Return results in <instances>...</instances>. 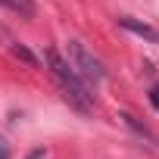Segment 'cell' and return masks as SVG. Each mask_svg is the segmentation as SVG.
I'll list each match as a JSON object with an SVG mask.
<instances>
[{"instance_id": "1", "label": "cell", "mask_w": 159, "mask_h": 159, "mask_svg": "<svg viewBox=\"0 0 159 159\" xmlns=\"http://www.w3.org/2000/svg\"><path fill=\"white\" fill-rule=\"evenodd\" d=\"M47 62H50V72H53V78H56V84L62 88L66 100H69L78 112H91V109H94L91 88L81 81V75L72 69V62H66L56 50H47Z\"/></svg>"}, {"instance_id": "4", "label": "cell", "mask_w": 159, "mask_h": 159, "mask_svg": "<svg viewBox=\"0 0 159 159\" xmlns=\"http://www.w3.org/2000/svg\"><path fill=\"white\" fill-rule=\"evenodd\" d=\"M13 56H19V59H25L28 66H38V59L31 56V50H28V47H22V44H16V47H13Z\"/></svg>"}, {"instance_id": "5", "label": "cell", "mask_w": 159, "mask_h": 159, "mask_svg": "<svg viewBox=\"0 0 159 159\" xmlns=\"http://www.w3.org/2000/svg\"><path fill=\"white\" fill-rule=\"evenodd\" d=\"M150 103H153V109H159V88L150 91Z\"/></svg>"}, {"instance_id": "6", "label": "cell", "mask_w": 159, "mask_h": 159, "mask_svg": "<svg viewBox=\"0 0 159 159\" xmlns=\"http://www.w3.org/2000/svg\"><path fill=\"white\" fill-rule=\"evenodd\" d=\"M0 159H10V147L3 143V137H0Z\"/></svg>"}, {"instance_id": "3", "label": "cell", "mask_w": 159, "mask_h": 159, "mask_svg": "<svg viewBox=\"0 0 159 159\" xmlns=\"http://www.w3.org/2000/svg\"><path fill=\"white\" fill-rule=\"evenodd\" d=\"M119 25H122L125 31H131V34H137V38L150 41V44H159V31H156V28H150L147 22H137V19H131V16H119Z\"/></svg>"}, {"instance_id": "2", "label": "cell", "mask_w": 159, "mask_h": 159, "mask_svg": "<svg viewBox=\"0 0 159 159\" xmlns=\"http://www.w3.org/2000/svg\"><path fill=\"white\" fill-rule=\"evenodd\" d=\"M69 59H72V69L81 75V81L91 88V84H100L103 78H106V69L97 56L88 53V47L81 41H69Z\"/></svg>"}, {"instance_id": "7", "label": "cell", "mask_w": 159, "mask_h": 159, "mask_svg": "<svg viewBox=\"0 0 159 159\" xmlns=\"http://www.w3.org/2000/svg\"><path fill=\"white\" fill-rule=\"evenodd\" d=\"M44 156H47V153H44V150H34V153H31V156H28V159H44Z\"/></svg>"}]
</instances>
